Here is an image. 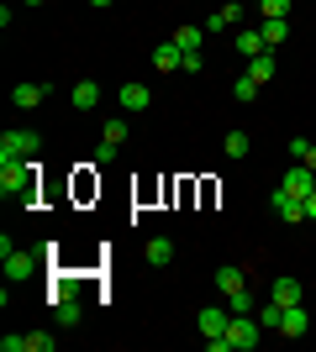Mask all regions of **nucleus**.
<instances>
[{
  "label": "nucleus",
  "instance_id": "2f4dec72",
  "mask_svg": "<svg viewBox=\"0 0 316 352\" xmlns=\"http://www.w3.org/2000/svg\"><path fill=\"white\" fill-rule=\"evenodd\" d=\"M301 163H306V168H311V174H316V142H311V153H306Z\"/></svg>",
  "mask_w": 316,
  "mask_h": 352
},
{
  "label": "nucleus",
  "instance_id": "f257e3e1",
  "mask_svg": "<svg viewBox=\"0 0 316 352\" xmlns=\"http://www.w3.org/2000/svg\"><path fill=\"white\" fill-rule=\"evenodd\" d=\"M0 195H6V200H32V195H37V158L0 163Z\"/></svg>",
  "mask_w": 316,
  "mask_h": 352
},
{
  "label": "nucleus",
  "instance_id": "aec40b11",
  "mask_svg": "<svg viewBox=\"0 0 316 352\" xmlns=\"http://www.w3.org/2000/svg\"><path fill=\"white\" fill-rule=\"evenodd\" d=\"M258 32H264V43H285V37H290V21H285V16H264V27H258Z\"/></svg>",
  "mask_w": 316,
  "mask_h": 352
},
{
  "label": "nucleus",
  "instance_id": "f3484780",
  "mask_svg": "<svg viewBox=\"0 0 316 352\" xmlns=\"http://www.w3.org/2000/svg\"><path fill=\"white\" fill-rule=\"evenodd\" d=\"M148 263L153 268H169V263H174V242H169V236H153V242H148Z\"/></svg>",
  "mask_w": 316,
  "mask_h": 352
},
{
  "label": "nucleus",
  "instance_id": "9b49d317",
  "mask_svg": "<svg viewBox=\"0 0 316 352\" xmlns=\"http://www.w3.org/2000/svg\"><path fill=\"white\" fill-rule=\"evenodd\" d=\"M69 100H74V111H95V105H101V85H95V79H79Z\"/></svg>",
  "mask_w": 316,
  "mask_h": 352
},
{
  "label": "nucleus",
  "instance_id": "39448f33",
  "mask_svg": "<svg viewBox=\"0 0 316 352\" xmlns=\"http://www.w3.org/2000/svg\"><path fill=\"white\" fill-rule=\"evenodd\" d=\"M196 326H200V337H227V326H232V310L206 305V310L196 316Z\"/></svg>",
  "mask_w": 316,
  "mask_h": 352
},
{
  "label": "nucleus",
  "instance_id": "412c9836",
  "mask_svg": "<svg viewBox=\"0 0 316 352\" xmlns=\"http://www.w3.org/2000/svg\"><path fill=\"white\" fill-rule=\"evenodd\" d=\"M174 43H180L185 53H200V43H206V27H180V32H174Z\"/></svg>",
  "mask_w": 316,
  "mask_h": 352
},
{
  "label": "nucleus",
  "instance_id": "5701e85b",
  "mask_svg": "<svg viewBox=\"0 0 316 352\" xmlns=\"http://www.w3.org/2000/svg\"><path fill=\"white\" fill-rule=\"evenodd\" d=\"M227 310H232V316H253V294H248V289H238V294H227Z\"/></svg>",
  "mask_w": 316,
  "mask_h": 352
},
{
  "label": "nucleus",
  "instance_id": "dca6fc26",
  "mask_svg": "<svg viewBox=\"0 0 316 352\" xmlns=\"http://www.w3.org/2000/svg\"><path fill=\"white\" fill-rule=\"evenodd\" d=\"M238 21H242V6H222V11L206 16V32H227V27H238Z\"/></svg>",
  "mask_w": 316,
  "mask_h": 352
},
{
  "label": "nucleus",
  "instance_id": "cd10ccee",
  "mask_svg": "<svg viewBox=\"0 0 316 352\" xmlns=\"http://www.w3.org/2000/svg\"><path fill=\"white\" fill-rule=\"evenodd\" d=\"M116 147L121 142H101V147H95V163H101V168H105V163H116Z\"/></svg>",
  "mask_w": 316,
  "mask_h": 352
},
{
  "label": "nucleus",
  "instance_id": "6ab92c4d",
  "mask_svg": "<svg viewBox=\"0 0 316 352\" xmlns=\"http://www.w3.org/2000/svg\"><path fill=\"white\" fill-rule=\"evenodd\" d=\"M253 316L264 321V331H280V321H285V305H280V300H264V305H258Z\"/></svg>",
  "mask_w": 316,
  "mask_h": 352
},
{
  "label": "nucleus",
  "instance_id": "72a5a7b5",
  "mask_svg": "<svg viewBox=\"0 0 316 352\" xmlns=\"http://www.w3.org/2000/svg\"><path fill=\"white\" fill-rule=\"evenodd\" d=\"M27 6H43V0H27Z\"/></svg>",
  "mask_w": 316,
  "mask_h": 352
},
{
  "label": "nucleus",
  "instance_id": "c85d7f7f",
  "mask_svg": "<svg viewBox=\"0 0 316 352\" xmlns=\"http://www.w3.org/2000/svg\"><path fill=\"white\" fill-rule=\"evenodd\" d=\"M264 6V16H290V0H258Z\"/></svg>",
  "mask_w": 316,
  "mask_h": 352
},
{
  "label": "nucleus",
  "instance_id": "f8f14e48",
  "mask_svg": "<svg viewBox=\"0 0 316 352\" xmlns=\"http://www.w3.org/2000/svg\"><path fill=\"white\" fill-rule=\"evenodd\" d=\"M43 95H48V85H16L11 105H16V111H32V105H43Z\"/></svg>",
  "mask_w": 316,
  "mask_h": 352
},
{
  "label": "nucleus",
  "instance_id": "7c9ffc66",
  "mask_svg": "<svg viewBox=\"0 0 316 352\" xmlns=\"http://www.w3.org/2000/svg\"><path fill=\"white\" fill-rule=\"evenodd\" d=\"M306 221H316V190L306 195Z\"/></svg>",
  "mask_w": 316,
  "mask_h": 352
},
{
  "label": "nucleus",
  "instance_id": "6e6552de",
  "mask_svg": "<svg viewBox=\"0 0 316 352\" xmlns=\"http://www.w3.org/2000/svg\"><path fill=\"white\" fill-rule=\"evenodd\" d=\"M153 69H158V74L185 69V47L180 43H158V47H153Z\"/></svg>",
  "mask_w": 316,
  "mask_h": 352
},
{
  "label": "nucleus",
  "instance_id": "4be33fe9",
  "mask_svg": "<svg viewBox=\"0 0 316 352\" xmlns=\"http://www.w3.org/2000/svg\"><path fill=\"white\" fill-rule=\"evenodd\" d=\"M248 79H258V85H269V79H274V58H269V53L248 58Z\"/></svg>",
  "mask_w": 316,
  "mask_h": 352
},
{
  "label": "nucleus",
  "instance_id": "7ed1b4c3",
  "mask_svg": "<svg viewBox=\"0 0 316 352\" xmlns=\"http://www.w3.org/2000/svg\"><path fill=\"white\" fill-rule=\"evenodd\" d=\"M43 153V137L37 132H6L0 137V163H27Z\"/></svg>",
  "mask_w": 316,
  "mask_h": 352
},
{
  "label": "nucleus",
  "instance_id": "0eeeda50",
  "mask_svg": "<svg viewBox=\"0 0 316 352\" xmlns=\"http://www.w3.org/2000/svg\"><path fill=\"white\" fill-rule=\"evenodd\" d=\"M269 206L280 210V221H290V226H295V221H306V200H295L290 190H274V195H269Z\"/></svg>",
  "mask_w": 316,
  "mask_h": 352
},
{
  "label": "nucleus",
  "instance_id": "bb28decb",
  "mask_svg": "<svg viewBox=\"0 0 316 352\" xmlns=\"http://www.w3.org/2000/svg\"><path fill=\"white\" fill-rule=\"evenodd\" d=\"M105 142H127V121H121V116L105 121Z\"/></svg>",
  "mask_w": 316,
  "mask_h": 352
},
{
  "label": "nucleus",
  "instance_id": "a878e982",
  "mask_svg": "<svg viewBox=\"0 0 316 352\" xmlns=\"http://www.w3.org/2000/svg\"><path fill=\"white\" fill-rule=\"evenodd\" d=\"M232 95H238V100L248 105V100H253V95H258V79H248V74H242L238 85H232Z\"/></svg>",
  "mask_w": 316,
  "mask_h": 352
},
{
  "label": "nucleus",
  "instance_id": "1a4fd4ad",
  "mask_svg": "<svg viewBox=\"0 0 316 352\" xmlns=\"http://www.w3.org/2000/svg\"><path fill=\"white\" fill-rule=\"evenodd\" d=\"M280 190H290L295 200H306V195L316 190V174L306 168V163H301V168H285V184H280Z\"/></svg>",
  "mask_w": 316,
  "mask_h": 352
},
{
  "label": "nucleus",
  "instance_id": "393cba45",
  "mask_svg": "<svg viewBox=\"0 0 316 352\" xmlns=\"http://www.w3.org/2000/svg\"><path fill=\"white\" fill-rule=\"evenodd\" d=\"M53 331H27V352H53Z\"/></svg>",
  "mask_w": 316,
  "mask_h": 352
},
{
  "label": "nucleus",
  "instance_id": "423d86ee",
  "mask_svg": "<svg viewBox=\"0 0 316 352\" xmlns=\"http://www.w3.org/2000/svg\"><path fill=\"white\" fill-rule=\"evenodd\" d=\"M48 300H53V321H59V326H79V321H85V310H79V300H74V294H48Z\"/></svg>",
  "mask_w": 316,
  "mask_h": 352
},
{
  "label": "nucleus",
  "instance_id": "20e7f679",
  "mask_svg": "<svg viewBox=\"0 0 316 352\" xmlns=\"http://www.w3.org/2000/svg\"><path fill=\"white\" fill-rule=\"evenodd\" d=\"M227 337H232V347H238V352H253L258 342H264V321H258V316H232Z\"/></svg>",
  "mask_w": 316,
  "mask_h": 352
},
{
  "label": "nucleus",
  "instance_id": "c756f323",
  "mask_svg": "<svg viewBox=\"0 0 316 352\" xmlns=\"http://www.w3.org/2000/svg\"><path fill=\"white\" fill-rule=\"evenodd\" d=\"M0 352H27V337H0Z\"/></svg>",
  "mask_w": 316,
  "mask_h": 352
},
{
  "label": "nucleus",
  "instance_id": "2eb2a0df",
  "mask_svg": "<svg viewBox=\"0 0 316 352\" xmlns=\"http://www.w3.org/2000/svg\"><path fill=\"white\" fill-rule=\"evenodd\" d=\"M148 105H153L148 85H121V111H148Z\"/></svg>",
  "mask_w": 316,
  "mask_h": 352
},
{
  "label": "nucleus",
  "instance_id": "9d476101",
  "mask_svg": "<svg viewBox=\"0 0 316 352\" xmlns=\"http://www.w3.org/2000/svg\"><path fill=\"white\" fill-rule=\"evenodd\" d=\"M269 300H280V305H301L306 300V289H301V279H274V289H269Z\"/></svg>",
  "mask_w": 316,
  "mask_h": 352
},
{
  "label": "nucleus",
  "instance_id": "473e14b6",
  "mask_svg": "<svg viewBox=\"0 0 316 352\" xmlns=\"http://www.w3.org/2000/svg\"><path fill=\"white\" fill-rule=\"evenodd\" d=\"M90 6H95V11H101V6H111V0H90Z\"/></svg>",
  "mask_w": 316,
  "mask_h": 352
},
{
  "label": "nucleus",
  "instance_id": "f03ea898",
  "mask_svg": "<svg viewBox=\"0 0 316 352\" xmlns=\"http://www.w3.org/2000/svg\"><path fill=\"white\" fill-rule=\"evenodd\" d=\"M0 268H6V279H32V274L43 268V258H37V252H21L11 236H0Z\"/></svg>",
  "mask_w": 316,
  "mask_h": 352
},
{
  "label": "nucleus",
  "instance_id": "b1692460",
  "mask_svg": "<svg viewBox=\"0 0 316 352\" xmlns=\"http://www.w3.org/2000/svg\"><path fill=\"white\" fill-rule=\"evenodd\" d=\"M248 132H227V158H248Z\"/></svg>",
  "mask_w": 316,
  "mask_h": 352
},
{
  "label": "nucleus",
  "instance_id": "a211bd4d",
  "mask_svg": "<svg viewBox=\"0 0 316 352\" xmlns=\"http://www.w3.org/2000/svg\"><path fill=\"white\" fill-rule=\"evenodd\" d=\"M238 53H242V58H258V53H269L264 32H238Z\"/></svg>",
  "mask_w": 316,
  "mask_h": 352
},
{
  "label": "nucleus",
  "instance_id": "4468645a",
  "mask_svg": "<svg viewBox=\"0 0 316 352\" xmlns=\"http://www.w3.org/2000/svg\"><path fill=\"white\" fill-rule=\"evenodd\" d=\"M306 305H285V321H280V337H306Z\"/></svg>",
  "mask_w": 316,
  "mask_h": 352
},
{
  "label": "nucleus",
  "instance_id": "ddd939ff",
  "mask_svg": "<svg viewBox=\"0 0 316 352\" xmlns=\"http://www.w3.org/2000/svg\"><path fill=\"white\" fill-rule=\"evenodd\" d=\"M216 289H222V294H238V289H248L242 268H238V263H222V268H216Z\"/></svg>",
  "mask_w": 316,
  "mask_h": 352
}]
</instances>
